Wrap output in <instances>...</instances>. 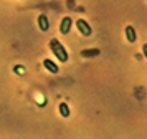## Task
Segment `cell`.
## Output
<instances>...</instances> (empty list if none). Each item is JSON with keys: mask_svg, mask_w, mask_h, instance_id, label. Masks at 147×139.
<instances>
[{"mask_svg": "<svg viewBox=\"0 0 147 139\" xmlns=\"http://www.w3.org/2000/svg\"><path fill=\"white\" fill-rule=\"evenodd\" d=\"M50 50L53 52V55L58 58V61H61V63H66L68 58H69V56H68L66 48L61 45V43H60L56 38H51V40H50Z\"/></svg>", "mask_w": 147, "mask_h": 139, "instance_id": "obj_1", "label": "cell"}, {"mask_svg": "<svg viewBox=\"0 0 147 139\" xmlns=\"http://www.w3.org/2000/svg\"><path fill=\"white\" fill-rule=\"evenodd\" d=\"M76 26H78V32H80L83 37H91L93 28H91V25H89L84 18H78L76 20Z\"/></svg>", "mask_w": 147, "mask_h": 139, "instance_id": "obj_2", "label": "cell"}, {"mask_svg": "<svg viewBox=\"0 0 147 139\" xmlns=\"http://www.w3.org/2000/svg\"><path fill=\"white\" fill-rule=\"evenodd\" d=\"M71 23H73L71 17H65V18L61 20V23H60V32L63 33V35H68L69 30H71Z\"/></svg>", "mask_w": 147, "mask_h": 139, "instance_id": "obj_3", "label": "cell"}, {"mask_svg": "<svg viewBox=\"0 0 147 139\" xmlns=\"http://www.w3.org/2000/svg\"><path fill=\"white\" fill-rule=\"evenodd\" d=\"M38 26H40L41 32H48L50 30V22H48V17L45 13L38 15Z\"/></svg>", "mask_w": 147, "mask_h": 139, "instance_id": "obj_4", "label": "cell"}, {"mask_svg": "<svg viewBox=\"0 0 147 139\" xmlns=\"http://www.w3.org/2000/svg\"><path fill=\"white\" fill-rule=\"evenodd\" d=\"M43 66L47 68L48 71H51L53 75H56V73L60 71V68H58V65L55 63L53 60H50V58H47V60H43Z\"/></svg>", "mask_w": 147, "mask_h": 139, "instance_id": "obj_5", "label": "cell"}, {"mask_svg": "<svg viewBox=\"0 0 147 139\" xmlns=\"http://www.w3.org/2000/svg\"><path fill=\"white\" fill-rule=\"evenodd\" d=\"M126 38L129 43H136V40H137V35H136V30H134L132 25H127L126 26Z\"/></svg>", "mask_w": 147, "mask_h": 139, "instance_id": "obj_6", "label": "cell"}, {"mask_svg": "<svg viewBox=\"0 0 147 139\" xmlns=\"http://www.w3.org/2000/svg\"><path fill=\"white\" fill-rule=\"evenodd\" d=\"M98 55H99L98 48H86V50L81 52V56H84V58H88V56H98Z\"/></svg>", "mask_w": 147, "mask_h": 139, "instance_id": "obj_7", "label": "cell"}, {"mask_svg": "<svg viewBox=\"0 0 147 139\" xmlns=\"http://www.w3.org/2000/svg\"><path fill=\"white\" fill-rule=\"evenodd\" d=\"M60 114L63 118H69L71 111H69V106H68L66 103H60Z\"/></svg>", "mask_w": 147, "mask_h": 139, "instance_id": "obj_8", "label": "cell"}, {"mask_svg": "<svg viewBox=\"0 0 147 139\" xmlns=\"http://www.w3.org/2000/svg\"><path fill=\"white\" fill-rule=\"evenodd\" d=\"M142 52H144V56L147 58V43H144V45H142Z\"/></svg>", "mask_w": 147, "mask_h": 139, "instance_id": "obj_9", "label": "cell"}]
</instances>
